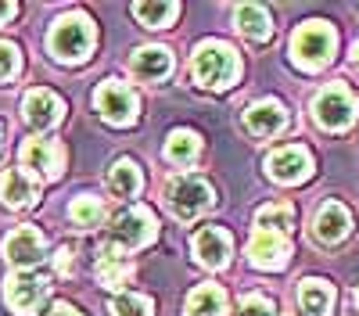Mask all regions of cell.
<instances>
[{
	"instance_id": "19",
	"label": "cell",
	"mask_w": 359,
	"mask_h": 316,
	"mask_svg": "<svg viewBox=\"0 0 359 316\" xmlns=\"http://www.w3.org/2000/svg\"><path fill=\"white\" fill-rule=\"evenodd\" d=\"M130 277H133V263L126 259L123 248H115V245L108 241V245L101 248V255H97V280L115 291V287H123Z\"/></svg>"
},
{
	"instance_id": "4",
	"label": "cell",
	"mask_w": 359,
	"mask_h": 316,
	"mask_svg": "<svg viewBox=\"0 0 359 316\" xmlns=\"http://www.w3.org/2000/svg\"><path fill=\"white\" fill-rule=\"evenodd\" d=\"M165 201H169V209H172V216L176 219H184V223H191V219H198L201 212H208L212 209V187H208V180H201V177H176L169 187H165Z\"/></svg>"
},
{
	"instance_id": "30",
	"label": "cell",
	"mask_w": 359,
	"mask_h": 316,
	"mask_svg": "<svg viewBox=\"0 0 359 316\" xmlns=\"http://www.w3.org/2000/svg\"><path fill=\"white\" fill-rule=\"evenodd\" d=\"M237 316H277V305L269 302L266 295H245Z\"/></svg>"
},
{
	"instance_id": "3",
	"label": "cell",
	"mask_w": 359,
	"mask_h": 316,
	"mask_svg": "<svg viewBox=\"0 0 359 316\" xmlns=\"http://www.w3.org/2000/svg\"><path fill=\"white\" fill-rule=\"evenodd\" d=\"M334 43H338V36L327 22H320V18L306 22V25H298L294 36H291V62L302 72H320L334 57Z\"/></svg>"
},
{
	"instance_id": "20",
	"label": "cell",
	"mask_w": 359,
	"mask_h": 316,
	"mask_svg": "<svg viewBox=\"0 0 359 316\" xmlns=\"http://www.w3.org/2000/svg\"><path fill=\"white\" fill-rule=\"evenodd\" d=\"M233 25H237V33H241L245 40H252V43H266L269 36H273L269 11L259 8V4H241L233 11Z\"/></svg>"
},
{
	"instance_id": "27",
	"label": "cell",
	"mask_w": 359,
	"mask_h": 316,
	"mask_svg": "<svg viewBox=\"0 0 359 316\" xmlns=\"http://www.w3.org/2000/svg\"><path fill=\"white\" fill-rule=\"evenodd\" d=\"M133 15L147 29H165L180 15V4H169V0H165V4H133Z\"/></svg>"
},
{
	"instance_id": "16",
	"label": "cell",
	"mask_w": 359,
	"mask_h": 316,
	"mask_svg": "<svg viewBox=\"0 0 359 316\" xmlns=\"http://www.w3.org/2000/svg\"><path fill=\"white\" fill-rule=\"evenodd\" d=\"M245 126L255 133V137H277L284 126H287V111L280 101L266 97V101H255L248 111H245Z\"/></svg>"
},
{
	"instance_id": "2",
	"label": "cell",
	"mask_w": 359,
	"mask_h": 316,
	"mask_svg": "<svg viewBox=\"0 0 359 316\" xmlns=\"http://www.w3.org/2000/svg\"><path fill=\"white\" fill-rule=\"evenodd\" d=\"M94 22H90L83 11H72V15H62L54 22L50 29V36H47V47L50 54L57 57V62H65V65H79L90 57V50H94Z\"/></svg>"
},
{
	"instance_id": "22",
	"label": "cell",
	"mask_w": 359,
	"mask_h": 316,
	"mask_svg": "<svg viewBox=\"0 0 359 316\" xmlns=\"http://www.w3.org/2000/svg\"><path fill=\"white\" fill-rule=\"evenodd\" d=\"M184 316H226V291L219 284H198L184 302Z\"/></svg>"
},
{
	"instance_id": "36",
	"label": "cell",
	"mask_w": 359,
	"mask_h": 316,
	"mask_svg": "<svg viewBox=\"0 0 359 316\" xmlns=\"http://www.w3.org/2000/svg\"><path fill=\"white\" fill-rule=\"evenodd\" d=\"M355 302H359V291H355Z\"/></svg>"
},
{
	"instance_id": "26",
	"label": "cell",
	"mask_w": 359,
	"mask_h": 316,
	"mask_svg": "<svg viewBox=\"0 0 359 316\" xmlns=\"http://www.w3.org/2000/svg\"><path fill=\"white\" fill-rule=\"evenodd\" d=\"M69 216H72L76 226H101L104 205H101V198H94V194H79L69 205Z\"/></svg>"
},
{
	"instance_id": "29",
	"label": "cell",
	"mask_w": 359,
	"mask_h": 316,
	"mask_svg": "<svg viewBox=\"0 0 359 316\" xmlns=\"http://www.w3.org/2000/svg\"><path fill=\"white\" fill-rule=\"evenodd\" d=\"M18 69H22V54H18V47L8 43V40H0V83L15 79Z\"/></svg>"
},
{
	"instance_id": "28",
	"label": "cell",
	"mask_w": 359,
	"mask_h": 316,
	"mask_svg": "<svg viewBox=\"0 0 359 316\" xmlns=\"http://www.w3.org/2000/svg\"><path fill=\"white\" fill-rule=\"evenodd\" d=\"M155 305L147 295H137V291H126L111 302V316H151Z\"/></svg>"
},
{
	"instance_id": "32",
	"label": "cell",
	"mask_w": 359,
	"mask_h": 316,
	"mask_svg": "<svg viewBox=\"0 0 359 316\" xmlns=\"http://www.w3.org/2000/svg\"><path fill=\"white\" fill-rule=\"evenodd\" d=\"M54 263H57V273H72V252H69V248H62Z\"/></svg>"
},
{
	"instance_id": "24",
	"label": "cell",
	"mask_w": 359,
	"mask_h": 316,
	"mask_svg": "<svg viewBox=\"0 0 359 316\" xmlns=\"http://www.w3.org/2000/svg\"><path fill=\"white\" fill-rule=\"evenodd\" d=\"M198 151H201V140L191 130H172L169 140H165V158L172 165H191L198 158Z\"/></svg>"
},
{
	"instance_id": "6",
	"label": "cell",
	"mask_w": 359,
	"mask_h": 316,
	"mask_svg": "<svg viewBox=\"0 0 359 316\" xmlns=\"http://www.w3.org/2000/svg\"><path fill=\"white\" fill-rule=\"evenodd\" d=\"M313 115L323 130H348L355 123V97L345 83H331L313 97Z\"/></svg>"
},
{
	"instance_id": "14",
	"label": "cell",
	"mask_w": 359,
	"mask_h": 316,
	"mask_svg": "<svg viewBox=\"0 0 359 316\" xmlns=\"http://www.w3.org/2000/svg\"><path fill=\"white\" fill-rule=\"evenodd\" d=\"M230 234L223 226H201L198 234L191 238V252H194V259L201 266H208V270H219V266H226L230 263Z\"/></svg>"
},
{
	"instance_id": "8",
	"label": "cell",
	"mask_w": 359,
	"mask_h": 316,
	"mask_svg": "<svg viewBox=\"0 0 359 316\" xmlns=\"http://www.w3.org/2000/svg\"><path fill=\"white\" fill-rule=\"evenodd\" d=\"M94 108L104 115V119L111 126H130L137 119V94L130 90L126 83H118V79H104L97 90H94Z\"/></svg>"
},
{
	"instance_id": "9",
	"label": "cell",
	"mask_w": 359,
	"mask_h": 316,
	"mask_svg": "<svg viewBox=\"0 0 359 316\" xmlns=\"http://www.w3.org/2000/svg\"><path fill=\"white\" fill-rule=\"evenodd\" d=\"M22 169H33L40 180H57L65 169V148L54 140H25L22 144Z\"/></svg>"
},
{
	"instance_id": "5",
	"label": "cell",
	"mask_w": 359,
	"mask_h": 316,
	"mask_svg": "<svg viewBox=\"0 0 359 316\" xmlns=\"http://www.w3.org/2000/svg\"><path fill=\"white\" fill-rule=\"evenodd\" d=\"M155 234H158V223L144 205H130L111 219V245L123 252H137L144 245H151Z\"/></svg>"
},
{
	"instance_id": "17",
	"label": "cell",
	"mask_w": 359,
	"mask_h": 316,
	"mask_svg": "<svg viewBox=\"0 0 359 316\" xmlns=\"http://www.w3.org/2000/svg\"><path fill=\"white\" fill-rule=\"evenodd\" d=\"M130 72L144 83H158L172 72V54L165 47H140L133 57H130Z\"/></svg>"
},
{
	"instance_id": "34",
	"label": "cell",
	"mask_w": 359,
	"mask_h": 316,
	"mask_svg": "<svg viewBox=\"0 0 359 316\" xmlns=\"http://www.w3.org/2000/svg\"><path fill=\"white\" fill-rule=\"evenodd\" d=\"M352 65H355V72H359V43L352 47Z\"/></svg>"
},
{
	"instance_id": "25",
	"label": "cell",
	"mask_w": 359,
	"mask_h": 316,
	"mask_svg": "<svg viewBox=\"0 0 359 316\" xmlns=\"http://www.w3.org/2000/svg\"><path fill=\"white\" fill-rule=\"evenodd\" d=\"M255 226L259 230H273V234H287L294 226V209L287 201H273V205H262L255 212Z\"/></svg>"
},
{
	"instance_id": "21",
	"label": "cell",
	"mask_w": 359,
	"mask_h": 316,
	"mask_svg": "<svg viewBox=\"0 0 359 316\" xmlns=\"http://www.w3.org/2000/svg\"><path fill=\"white\" fill-rule=\"evenodd\" d=\"M298 305H302L306 316H331L334 305V287L320 280V277H306L298 284Z\"/></svg>"
},
{
	"instance_id": "1",
	"label": "cell",
	"mask_w": 359,
	"mask_h": 316,
	"mask_svg": "<svg viewBox=\"0 0 359 316\" xmlns=\"http://www.w3.org/2000/svg\"><path fill=\"white\" fill-rule=\"evenodd\" d=\"M191 76L205 90H226L241 76V57L223 40H205V43H198V50L191 57Z\"/></svg>"
},
{
	"instance_id": "12",
	"label": "cell",
	"mask_w": 359,
	"mask_h": 316,
	"mask_svg": "<svg viewBox=\"0 0 359 316\" xmlns=\"http://www.w3.org/2000/svg\"><path fill=\"white\" fill-rule=\"evenodd\" d=\"M248 259L259 270H284L291 259V241L287 234H273V230H255L248 241Z\"/></svg>"
},
{
	"instance_id": "23",
	"label": "cell",
	"mask_w": 359,
	"mask_h": 316,
	"mask_svg": "<svg viewBox=\"0 0 359 316\" xmlns=\"http://www.w3.org/2000/svg\"><path fill=\"white\" fill-rule=\"evenodd\" d=\"M108 187L118 194V198H137L140 187H144V177H140V165L133 158H118L108 172Z\"/></svg>"
},
{
	"instance_id": "18",
	"label": "cell",
	"mask_w": 359,
	"mask_h": 316,
	"mask_svg": "<svg viewBox=\"0 0 359 316\" xmlns=\"http://www.w3.org/2000/svg\"><path fill=\"white\" fill-rule=\"evenodd\" d=\"M316 238L323 245H338L341 238H348V230H352V216L348 209L341 205V201H327V205L316 212Z\"/></svg>"
},
{
	"instance_id": "35",
	"label": "cell",
	"mask_w": 359,
	"mask_h": 316,
	"mask_svg": "<svg viewBox=\"0 0 359 316\" xmlns=\"http://www.w3.org/2000/svg\"><path fill=\"white\" fill-rule=\"evenodd\" d=\"M0 144H4V130H0Z\"/></svg>"
},
{
	"instance_id": "13",
	"label": "cell",
	"mask_w": 359,
	"mask_h": 316,
	"mask_svg": "<svg viewBox=\"0 0 359 316\" xmlns=\"http://www.w3.org/2000/svg\"><path fill=\"white\" fill-rule=\"evenodd\" d=\"M22 115H25V123L33 126V130H50L62 123V115H65V101L57 97L54 90H43V86H36V90H29L25 101H22Z\"/></svg>"
},
{
	"instance_id": "33",
	"label": "cell",
	"mask_w": 359,
	"mask_h": 316,
	"mask_svg": "<svg viewBox=\"0 0 359 316\" xmlns=\"http://www.w3.org/2000/svg\"><path fill=\"white\" fill-rule=\"evenodd\" d=\"M18 15V4H11V0H8V4H0V25H4L8 18H15Z\"/></svg>"
},
{
	"instance_id": "15",
	"label": "cell",
	"mask_w": 359,
	"mask_h": 316,
	"mask_svg": "<svg viewBox=\"0 0 359 316\" xmlns=\"http://www.w3.org/2000/svg\"><path fill=\"white\" fill-rule=\"evenodd\" d=\"M36 198H40V180L29 177L25 169H8L0 177V201L8 209H29L36 205Z\"/></svg>"
},
{
	"instance_id": "31",
	"label": "cell",
	"mask_w": 359,
	"mask_h": 316,
	"mask_svg": "<svg viewBox=\"0 0 359 316\" xmlns=\"http://www.w3.org/2000/svg\"><path fill=\"white\" fill-rule=\"evenodd\" d=\"M43 316H83V312H79L76 305H69V302H54Z\"/></svg>"
},
{
	"instance_id": "11",
	"label": "cell",
	"mask_w": 359,
	"mask_h": 316,
	"mask_svg": "<svg viewBox=\"0 0 359 316\" xmlns=\"http://www.w3.org/2000/svg\"><path fill=\"white\" fill-rule=\"evenodd\" d=\"M43 234L36 226H18L4 238V259L15 266V270H33L36 263H43Z\"/></svg>"
},
{
	"instance_id": "10",
	"label": "cell",
	"mask_w": 359,
	"mask_h": 316,
	"mask_svg": "<svg viewBox=\"0 0 359 316\" xmlns=\"http://www.w3.org/2000/svg\"><path fill=\"white\" fill-rule=\"evenodd\" d=\"M266 172L277 184H302L313 172V158H309V151L302 148V144H287V148H277L266 158Z\"/></svg>"
},
{
	"instance_id": "7",
	"label": "cell",
	"mask_w": 359,
	"mask_h": 316,
	"mask_svg": "<svg viewBox=\"0 0 359 316\" xmlns=\"http://www.w3.org/2000/svg\"><path fill=\"white\" fill-rule=\"evenodd\" d=\"M47 277L36 273V270H15L8 280H4V302L18 312V316H29L36 312L47 298Z\"/></svg>"
}]
</instances>
